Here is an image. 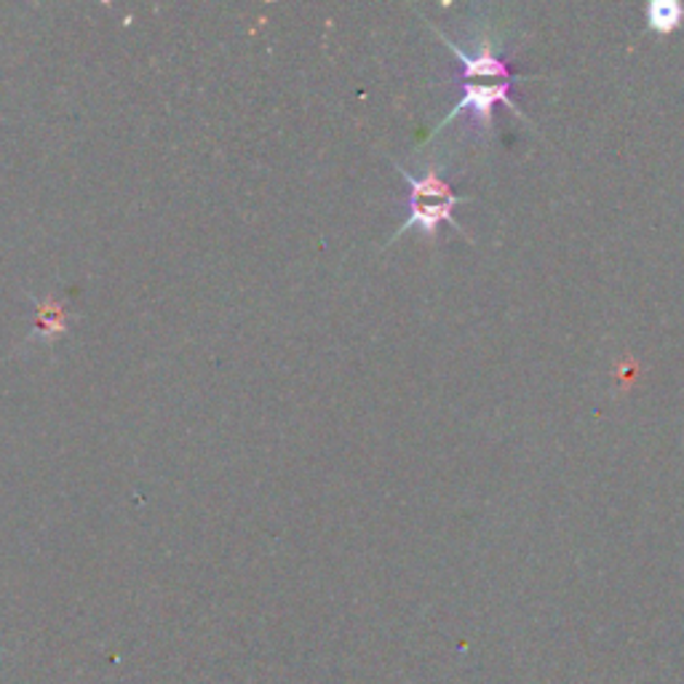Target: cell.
Instances as JSON below:
<instances>
[{"mask_svg": "<svg viewBox=\"0 0 684 684\" xmlns=\"http://www.w3.org/2000/svg\"><path fill=\"white\" fill-rule=\"evenodd\" d=\"M436 33L444 40L447 49L460 59V78H463V99H460L457 108L441 121L439 129H444L447 123H450L452 118H457L460 113H471L474 115L476 126H479V132L489 134L494 126V105H503L511 113L529 121V118L524 115V110L518 108L516 99H513V84H516L522 75L513 73L509 62L494 51V46L489 44V40H481L479 51H476V54H468V51L460 49L455 40L447 38L441 29H436Z\"/></svg>", "mask_w": 684, "mask_h": 684, "instance_id": "obj_1", "label": "cell"}, {"mask_svg": "<svg viewBox=\"0 0 684 684\" xmlns=\"http://www.w3.org/2000/svg\"><path fill=\"white\" fill-rule=\"evenodd\" d=\"M399 171L406 180V185H410V198H406L410 217H406L404 225L396 230L393 241L412 228H417L423 235H428V239H436V235H439L441 222H450L452 228L463 233V228L457 225L452 211H455L457 204H465L468 198L457 196V193L452 191L450 182L439 174V169H428L423 176L410 174V171L401 167Z\"/></svg>", "mask_w": 684, "mask_h": 684, "instance_id": "obj_2", "label": "cell"}, {"mask_svg": "<svg viewBox=\"0 0 684 684\" xmlns=\"http://www.w3.org/2000/svg\"><path fill=\"white\" fill-rule=\"evenodd\" d=\"M35 329H38L40 338L46 340L59 338V334L68 329V316H64L62 305L54 303V300L38 303V308H35Z\"/></svg>", "mask_w": 684, "mask_h": 684, "instance_id": "obj_3", "label": "cell"}, {"mask_svg": "<svg viewBox=\"0 0 684 684\" xmlns=\"http://www.w3.org/2000/svg\"><path fill=\"white\" fill-rule=\"evenodd\" d=\"M682 14L684 9L680 3H674V0H656L647 9V22H650V27L656 33H674L682 25Z\"/></svg>", "mask_w": 684, "mask_h": 684, "instance_id": "obj_4", "label": "cell"}]
</instances>
